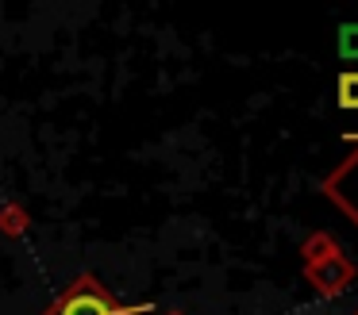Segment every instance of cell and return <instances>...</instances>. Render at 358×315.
Segmentation results:
<instances>
[{
	"mask_svg": "<svg viewBox=\"0 0 358 315\" xmlns=\"http://www.w3.org/2000/svg\"><path fill=\"white\" fill-rule=\"evenodd\" d=\"M143 312H150V304H139V307L116 304L93 277H81L62 296V304L55 307V315H143Z\"/></svg>",
	"mask_w": 358,
	"mask_h": 315,
	"instance_id": "6da1fadb",
	"label": "cell"
},
{
	"mask_svg": "<svg viewBox=\"0 0 358 315\" xmlns=\"http://www.w3.org/2000/svg\"><path fill=\"white\" fill-rule=\"evenodd\" d=\"M339 104L343 108H358V73H343V81H339Z\"/></svg>",
	"mask_w": 358,
	"mask_h": 315,
	"instance_id": "7a4b0ae2",
	"label": "cell"
},
{
	"mask_svg": "<svg viewBox=\"0 0 358 315\" xmlns=\"http://www.w3.org/2000/svg\"><path fill=\"white\" fill-rule=\"evenodd\" d=\"M339 50H343V58L358 61V23H350V27L339 31Z\"/></svg>",
	"mask_w": 358,
	"mask_h": 315,
	"instance_id": "3957f363",
	"label": "cell"
}]
</instances>
